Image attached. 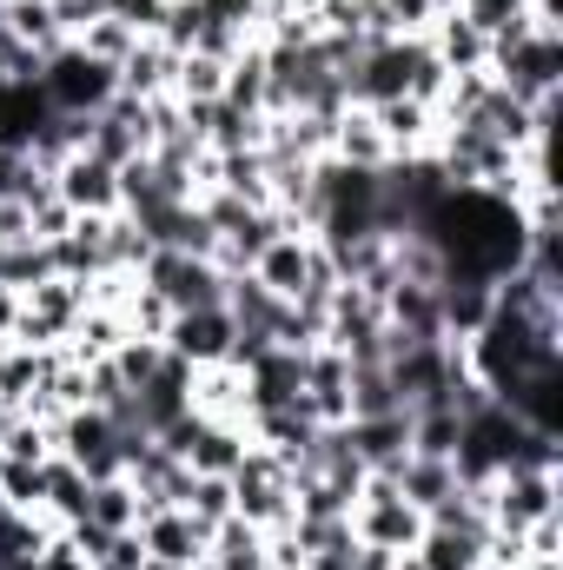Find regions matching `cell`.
Returning <instances> with one entry per match:
<instances>
[{
	"label": "cell",
	"mask_w": 563,
	"mask_h": 570,
	"mask_svg": "<svg viewBox=\"0 0 563 570\" xmlns=\"http://www.w3.org/2000/svg\"><path fill=\"white\" fill-rule=\"evenodd\" d=\"M352 538L372 544V551L405 558L424 538V511L392 484V478H365V484H358V504H352Z\"/></svg>",
	"instance_id": "1"
},
{
	"label": "cell",
	"mask_w": 563,
	"mask_h": 570,
	"mask_svg": "<svg viewBox=\"0 0 563 570\" xmlns=\"http://www.w3.org/2000/svg\"><path fill=\"white\" fill-rule=\"evenodd\" d=\"M40 94H47L53 114H100V107L120 94V73L67 40V47H53V53L40 60Z\"/></svg>",
	"instance_id": "2"
},
{
	"label": "cell",
	"mask_w": 563,
	"mask_h": 570,
	"mask_svg": "<svg viewBox=\"0 0 563 570\" xmlns=\"http://www.w3.org/2000/svg\"><path fill=\"white\" fill-rule=\"evenodd\" d=\"M557 491H563L557 471H531V464H517V471H497V478L484 484V518H491V531H497V538H524L537 518L563 511Z\"/></svg>",
	"instance_id": "3"
},
{
	"label": "cell",
	"mask_w": 563,
	"mask_h": 570,
	"mask_svg": "<svg viewBox=\"0 0 563 570\" xmlns=\"http://www.w3.org/2000/svg\"><path fill=\"white\" fill-rule=\"evenodd\" d=\"M53 458H67L87 478H120L127 471V444H120V431L100 405H80V412L53 419Z\"/></svg>",
	"instance_id": "4"
},
{
	"label": "cell",
	"mask_w": 563,
	"mask_h": 570,
	"mask_svg": "<svg viewBox=\"0 0 563 570\" xmlns=\"http://www.w3.org/2000/svg\"><path fill=\"white\" fill-rule=\"evenodd\" d=\"M87 312V279H40L20 292V332L13 345H67V332Z\"/></svg>",
	"instance_id": "5"
},
{
	"label": "cell",
	"mask_w": 563,
	"mask_h": 570,
	"mask_svg": "<svg viewBox=\"0 0 563 570\" xmlns=\"http://www.w3.org/2000/svg\"><path fill=\"white\" fill-rule=\"evenodd\" d=\"M172 312H206V305H226V279L233 273H219L213 259H192V253H152L140 273Z\"/></svg>",
	"instance_id": "6"
},
{
	"label": "cell",
	"mask_w": 563,
	"mask_h": 570,
	"mask_svg": "<svg viewBox=\"0 0 563 570\" xmlns=\"http://www.w3.org/2000/svg\"><path fill=\"white\" fill-rule=\"evenodd\" d=\"M53 193H60V206L73 219H107V213H120V166H107L93 153H73L53 173Z\"/></svg>",
	"instance_id": "7"
},
{
	"label": "cell",
	"mask_w": 563,
	"mask_h": 570,
	"mask_svg": "<svg viewBox=\"0 0 563 570\" xmlns=\"http://www.w3.org/2000/svg\"><path fill=\"white\" fill-rule=\"evenodd\" d=\"M305 419L312 425H345L352 419V358L332 352V345H312L305 352Z\"/></svg>",
	"instance_id": "8"
},
{
	"label": "cell",
	"mask_w": 563,
	"mask_h": 570,
	"mask_svg": "<svg viewBox=\"0 0 563 570\" xmlns=\"http://www.w3.org/2000/svg\"><path fill=\"white\" fill-rule=\"evenodd\" d=\"M159 345H166L172 358H186L192 372H199V365H226V352H233V312H226V305L172 312V325H166Z\"/></svg>",
	"instance_id": "9"
},
{
	"label": "cell",
	"mask_w": 563,
	"mask_h": 570,
	"mask_svg": "<svg viewBox=\"0 0 563 570\" xmlns=\"http://www.w3.org/2000/svg\"><path fill=\"white\" fill-rule=\"evenodd\" d=\"M305 399V352L273 345L259 365H246V419L253 412H292Z\"/></svg>",
	"instance_id": "10"
},
{
	"label": "cell",
	"mask_w": 563,
	"mask_h": 570,
	"mask_svg": "<svg viewBox=\"0 0 563 570\" xmlns=\"http://www.w3.org/2000/svg\"><path fill=\"white\" fill-rule=\"evenodd\" d=\"M345 438L358 451V464L372 478H398V464L412 458V412H385V419H345Z\"/></svg>",
	"instance_id": "11"
},
{
	"label": "cell",
	"mask_w": 563,
	"mask_h": 570,
	"mask_svg": "<svg viewBox=\"0 0 563 570\" xmlns=\"http://www.w3.org/2000/svg\"><path fill=\"white\" fill-rule=\"evenodd\" d=\"M424 47H431V60L444 67V73H477L484 67V53H491V33L471 20V13H437L431 27H424Z\"/></svg>",
	"instance_id": "12"
},
{
	"label": "cell",
	"mask_w": 563,
	"mask_h": 570,
	"mask_svg": "<svg viewBox=\"0 0 563 570\" xmlns=\"http://www.w3.org/2000/svg\"><path fill=\"white\" fill-rule=\"evenodd\" d=\"M206 524H192L186 511H146L140 518V544L146 558H159V564H179V570H199V558H206Z\"/></svg>",
	"instance_id": "13"
},
{
	"label": "cell",
	"mask_w": 563,
	"mask_h": 570,
	"mask_svg": "<svg viewBox=\"0 0 563 570\" xmlns=\"http://www.w3.org/2000/svg\"><path fill=\"white\" fill-rule=\"evenodd\" d=\"M491 312H497V285L491 279H437V325H444L451 345L477 338Z\"/></svg>",
	"instance_id": "14"
},
{
	"label": "cell",
	"mask_w": 563,
	"mask_h": 570,
	"mask_svg": "<svg viewBox=\"0 0 563 570\" xmlns=\"http://www.w3.org/2000/svg\"><path fill=\"white\" fill-rule=\"evenodd\" d=\"M312 259H318V239H305V233H279V239L253 259V279L266 285V292H279V298H298V292L312 285Z\"/></svg>",
	"instance_id": "15"
},
{
	"label": "cell",
	"mask_w": 563,
	"mask_h": 570,
	"mask_svg": "<svg viewBox=\"0 0 563 570\" xmlns=\"http://www.w3.org/2000/svg\"><path fill=\"white\" fill-rule=\"evenodd\" d=\"M246 451H253V431L246 425H213V419H199L192 444H186V464H192V478H233Z\"/></svg>",
	"instance_id": "16"
},
{
	"label": "cell",
	"mask_w": 563,
	"mask_h": 570,
	"mask_svg": "<svg viewBox=\"0 0 563 570\" xmlns=\"http://www.w3.org/2000/svg\"><path fill=\"white\" fill-rule=\"evenodd\" d=\"M332 159L365 166V173H385V166H392V146L378 134L372 107H345V114H338V127H332Z\"/></svg>",
	"instance_id": "17"
},
{
	"label": "cell",
	"mask_w": 563,
	"mask_h": 570,
	"mask_svg": "<svg viewBox=\"0 0 563 570\" xmlns=\"http://www.w3.org/2000/svg\"><path fill=\"white\" fill-rule=\"evenodd\" d=\"M226 312H233V332H259V338H273V345H279L285 298H279V292H266L253 273H233V279H226Z\"/></svg>",
	"instance_id": "18"
},
{
	"label": "cell",
	"mask_w": 563,
	"mask_h": 570,
	"mask_svg": "<svg viewBox=\"0 0 563 570\" xmlns=\"http://www.w3.org/2000/svg\"><path fill=\"white\" fill-rule=\"evenodd\" d=\"M172 67H179V53L166 40H140L113 73H120V94L127 100H159V94H172Z\"/></svg>",
	"instance_id": "19"
},
{
	"label": "cell",
	"mask_w": 563,
	"mask_h": 570,
	"mask_svg": "<svg viewBox=\"0 0 563 570\" xmlns=\"http://www.w3.org/2000/svg\"><path fill=\"white\" fill-rule=\"evenodd\" d=\"M199 570H266V531H259V524H246V518L233 511V518L206 538Z\"/></svg>",
	"instance_id": "20"
},
{
	"label": "cell",
	"mask_w": 563,
	"mask_h": 570,
	"mask_svg": "<svg viewBox=\"0 0 563 570\" xmlns=\"http://www.w3.org/2000/svg\"><path fill=\"white\" fill-rule=\"evenodd\" d=\"M140 518H146V498L127 484V471L87 484V524H100V531H140Z\"/></svg>",
	"instance_id": "21"
},
{
	"label": "cell",
	"mask_w": 563,
	"mask_h": 570,
	"mask_svg": "<svg viewBox=\"0 0 563 570\" xmlns=\"http://www.w3.org/2000/svg\"><path fill=\"white\" fill-rule=\"evenodd\" d=\"M0 27H7V40H20L27 53H53V47H67V33H60V20H53V0H7V13H0Z\"/></svg>",
	"instance_id": "22"
},
{
	"label": "cell",
	"mask_w": 563,
	"mask_h": 570,
	"mask_svg": "<svg viewBox=\"0 0 563 570\" xmlns=\"http://www.w3.org/2000/svg\"><path fill=\"white\" fill-rule=\"evenodd\" d=\"M226 67H233V60L179 53V67H172V100H179V107H206V100H219V94H226Z\"/></svg>",
	"instance_id": "23"
},
{
	"label": "cell",
	"mask_w": 563,
	"mask_h": 570,
	"mask_svg": "<svg viewBox=\"0 0 563 570\" xmlns=\"http://www.w3.org/2000/svg\"><path fill=\"white\" fill-rule=\"evenodd\" d=\"M392 484H398L418 511H431V504H444V498L457 491V471H451V458H405Z\"/></svg>",
	"instance_id": "24"
},
{
	"label": "cell",
	"mask_w": 563,
	"mask_h": 570,
	"mask_svg": "<svg viewBox=\"0 0 563 570\" xmlns=\"http://www.w3.org/2000/svg\"><path fill=\"white\" fill-rule=\"evenodd\" d=\"M385 412H412L392 385L385 365H352V419H385Z\"/></svg>",
	"instance_id": "25"
},
{
	"label": "cell",
	"mask_w": 563,
	"mask_h": 570,
	"mask_svg": "<svg viewBox=\"0 0 563 570\" xmlns=\"http://www.w3.org/2000/svg\"><path fill=\"white\" fill-rule=\"evenodd\" d=\"M40 498H47V464L0 458V504H7V511H27V518H40Z\"/></svg>",
	"instance_id": "26"
},
{
	"label": "cell",
	"mask_w": 563,
	"mask_h": 570,
	"mask_svg": "<svg viewBox=\"0 0 563 570\" xmlns=\"http://www.w3.org/2000/svg\"><path fill=\"white\" fill-rule=\"evenodd\" d=\"M73 47H80V53H93V60H107V67H120V60L140 47V33H134L127 20H107V13H100V20H93L80 40H73Z\"/></svg>",
	"instance_id": "27"
},
{
	"label": "cell",
	"mask_w": 563,
	"mask_h": 570,
	"mask_svg": "<svg viewBox=\"0 0 563 570\" xmlns=\"http://www.w3.org/2000/svg\"><path fill=\"white\" fill-rule=\"evenodd\" d=\"M186 518L206 524V531H219V524L233 518V478H199L192 498H186Z\"/></svg>",
	"instance_id": "28"
},
{
	"label": "cell",
	"mask_w": 563,
	"mask_h": 570,
	"mask_svg": "<svg viewBox=\"0 0 563 570\" xmlns=\"http://www.w3.org/2000/svg\"><path fill=\"white\" fill-rule=\"evenodd\" d=\"M305 570H398V558H392V551H372V544H358V538H345V544L318 551Z\"/></svg>",
	"instance_id": "29"
},
{
	"label": "cell",
	"mask_w": 563,
	"mask_h": 570,
	"mask_svg": "<svg viewBox=\"0 0 563 570\" xmlns=\"http://www.w3.org/2000/svg\"><path fill=\"white\" fill-rule=\"evenodd\" d=\"M100 7H107V20H127L140 40H152V33L166 27V7H172V0H100Z\"/></svg>",
	"instance_id": "30"
},
{
	"label": "cell",
	"mask_w": 563,
	"mask_h": 570,
	"mask_svg": "<svg viewBox=\"0 0 563 570\" xmlns=\"http://www.w3.org/2000/svg\"><path fill=\"white\" fill-rule=\"evenodd\" d=\"M87 570H146L140 531H113V538H107V551H100V558H93Z\"/></svg>",
	"instance_id": "31"
},
{
	"label": "cell",
	"mask_w": 563,
	"mask_h": 570,
	"mask_svg": "<svg viewBox=\"0 0 563 570\" xmlns=\"http://www.w3.org/2000/svg\"><path fill=\"white\" fill-rule=\"evenodd\" d=\"M457 13H471V20H477V27L491 33V27L517 20V13H524V0H457Z\"/></svg>",
	"instance_id": "32"
},
{
	"label": "cell",
	"mask_w": 563,
	"mask_h": 570,
	"mask_svg": "<svg viewBox=\"0 0 563 570\" xmlns=\"http://www.w3.org/2000/svg\"><path fill=\"white\" fill-rule=\"evenodd\" d=\"M524 13H531L544 33H563V0H524Z\"/></svg>",
	"instance_id": "33"
},
{
	"label": "cell",
	"mask_w": 563,
	"mask_h": 570,
	"mask_svg": "<svg viewBox=\"0 0 563 570\" xmlns=\"http://www.w3.org/2000/svg\"><path fill=\"white\" fill-rule=\"evenodd\" d=\"M13 332H20V292L0 285V338H13Z\"/></svg>",
	"instance_id": "34"
}]
</instances>
